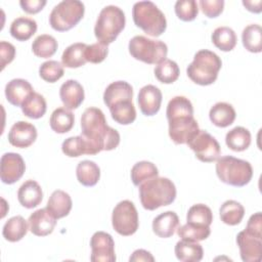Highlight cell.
<instances>
[{
	"mask_svg": "<svg viewBox=\"0 0 262 262\" xmlns=\"http://www.w3.org/2000/svg\"><path fill=\"white\" fill-rule=\"evenodd\" d=\"M221 67V58L215 52L201 49L194 54L193 60L188 64L186 74L195 84L207 86L216 81Z\"/></svg>",
	"mask_w": 262,
	"mask_h": 262,
	"instance_id": "obj_4",
	"label": "cell"
},
{
	"mask_svg": "<svg viewBox=\"0 0 262 262\" xmlns=\"http://www.w3.org/2000/svg\"><path fill=\"white\" fill-rule=\"evenodd\" d=\"M129 261L130 262H154L155 261V258L154 256L150 254V252L146 251V250H143V249H138V250H135L132 255L130 256L129 258Z\"/></svg>",
	"mask_w": 262,
	"mask_h": 262,
	"instance_id": "obj_50",
	"label": "cell"
},
{
	"mask_svg": "<svg viewBox=\"0 0 262 262\" xmlns=\"http://www.w3.org/2000/svg\"><path fill=\"white\" fill-rule=\"evenodd\" d=\"M112 224L114 229L124 236L132 235L137 231L138 213L131 201L124 200L116 205L112 214Z\"/></svg>",
	"mask_w": 262,
	"mask_h": 262,
	"instance_id": "obj_10",
	"label": "cell"
},
{
	"mask_svg": "<svg viewBox=\"0 0 262 262\" xmlns=\"http://www.w3.org/2000/svg\"><path fill=\"white\" fill-rule=\"evenodd\" d=\"M199 4L203 13L210 18L217 17L224 8L223 0H201Z\"/></svg>",
	"mask_w": 262,
	"mask_h": 262,
	"instance_id": "obj_46",
	"label": "cell"
},
{
	"mask_svg": "<svg viewBox=\"0 0 262 262\" xmlns=\"http://www.w3.org/2000/svg\"><path fill=\"white\" fill-rule=\"evenodd\" d=\"M158 175L159 170L157 166L148 161L137 162L131 169V180L136 186H139L142 182L157 177Z\"/></svg>",
	"mask_w": 262,
	"mask_h": 262,
	"instance_id": "obj_38",
	"label": "cell"
},
{
	"mask_svg": "<svg viewBox=\"0 0 262 262\" xmlns=\"http://www.w3.org/2000/svg\"><path fill=\"white\" fill-rule=\"evenodd\" d=\"M236 244L244 262H259L262 259V237L256 236L246 229L236 235Z\"/></svg>",
	"mask_w": 262,
	"mask_h": 262,
	"instance_id": "obj_14",
	"label": "cell"
},
{
	"mask_svg": "<svg viewBox=\"0 0 262 262\" xmlns=\"http://www.w3.org/2000/svg\"><path fill=\"white\" fill-rule=\"evenodd\" d=\"M175 256L182 262H199L203 259L204 250L198 242L180 239L175 245Z\"/></svg>",
	"mask_w": 262,
	"mask_h": 262,
	"instance_id": "obj_24",
	"label": "cell"
},
{
	"mask_svg": "<svg viewBox=\"0 0 262 262\" xmlns=\"http://www.w3.org/2000/svg\"><path fill=\"white\" fill-rule=\"evenodd\" d=\"M139 199L145 210L154 211L172 204L176 199V187L166 177H154L139 185Z\"/></svg>",
	"mask_w": 262,
	"mask_h": 262,
	"instance_id": "obj_3",
	"label": "cell"
},
{
	"mask_svg": "<svg viewBox=\"0 0 262 262\" xmlns=\"http://www.w3.org/2000/svg\"><path fill=\"white\" fill-rule=\"evenodd\" d=\"M81 136L87 143L88 155L115 149L120 143L119 132L106 124L102 111L94 106L86 108L81 117Z\"/></svg>",
	"mask_w": 262,
	"mask_h": 262,
	"instance_id": "obj_1",
	"label": "cell"
},
{
	"mask_svg": "<svg viewBox=\"0 0 262 262\" xmlns=\"http://www.w3.org/2000/svg\"><path fill=\"white\" fill-rule=\"evenodd\" d=\"M162 92L155 85L143 86L138 93V105L144 116L156 115L162 103Z\"/></svg>",
	"mask_w": 262,
	"mask_h": 262,
	"instance_id": "obj_17",
	"label": "cell"
},
{
	"mask_svg": "<svg viewBox=\"0 0 262 262\" xmlns=\"http://www.w3.org/2000/svg\"><path fill=\"white\" fill-rule=\"evenodd\" d=\"M85 6L79 0H63L56 4L50 14L49 24L58 32H66L74 28L83 17Z\"/></svg>",
	"mask_w": 262,
	"mask_h": 262,
	"instance_id": "obj_9",
	"label": "cell"
},
{
	"mask_svg": "<svg viewBox=\"0 0 262 262\" xmlns=\"http://www.w3.org/2000/svg\"><path fill=\"white\" fill-rule=\"evenodd\" d=\"M133 88L126 81L111 83L103 92V101L110 108L112 105L123 100H132Z\"/></svg>",
	"mask_w": 262,
	"mask_h": 262,
	"instance_id": "obj_21",
	"label": "cell"
},
{
	"mask_svg": "<svg viewBox=\"0 0 262 262\" xmlns=\"http://www.w3.org/2000/svg\"><path fill=\"white\" fill-rule=\"evenodd\" d=\"M37 31V23L35 19L26 16H19L13 19L10 25V35L18 41L29 40Z\"/></svg>",
	"mask_w": 262,
	"mask_h": 262,
	"instance_id": "obj_28",
	"label": "cell"
},
{
	"mask_svg": "<svg viewBox=\"0 0 262 262\" xmlns=\"http://www.w3.org/2000/svg\"><path fill=\"white\" fill-rule=\"evenodd\" d=\"M92 262H115V242L113 236L104 231H96L90 239Z\"/></svg>",
	"mask_w": 262,
	"mask_h": 262,
	"instance_id": "obj_12",
	"label": "cell"
},
{
	"mask_svg": "<svg viewBox=\"0 0 262 262\" xmlns=\"http://www.w3.org/2000/svg\"><path fill=\"white\" fill-rule=\"evenodd\" d=\"M63 64L57 60H47L43 62L39 68L40 77L48 83H54L58 81L63 76Z\"/></svg>",
	"mask_w": 262,
	"mask_h": 262,
	"instance_id": "obj_43",
	"label": "cell"
},
{
	"mask_svg": "<svg viewBox=\"0 0 262 262\" xmlns=\"http://www.w3.org/2000/svg\"><path fill=\"white\" fill-rule=\"evenodd\" d=\"M34 91L31 83L25 79H12L5 86V96L9 103L21 106L26 98Z\"/></svg>",
	"mask_w": 262,
	"mask_h": 262,
	"instance_id": "obj_19",
	"label": "cell"
},
{
	"mask_svg": "<svg viewBox=\"0 0 262 262\" xmlns=\"http://www.w3.org/2000/svg\"><path fill=\"white\" fill-rule=\"evenodd\" d=\"M156 78L164 84H172L179 77V67L172 59H164L158 63L154 70Z\"/></svg>",
	"mask_w": 262,
	"mask_h": 262,
	"instance_id": "obj_39",
	"label": "cell"
},
{
	"mask_svg": "<svg viewBox=\"0 0 262 262\" xmlns=\"http://www.w3.org/2000/svg\"><path fill=\"white\" fill-rule=\"evenodd\" d=\"M169 124V136L176 144L187 143L200 130L193 117L191 101L185 96H174L166 110Z\"/></svg>",
	"mask_w": 262,
	"mask_h": 262,
	"instance_id": "obj_2",
	"label": "cell"
},
{
	"mask_svg": "<svg viewBox=\"0 0 262 262\" xmlns=\"http://www.w3.org/2000/svg\"><path fill=\"white\" fill-rule=\"evenodd\" d=\"M132 17L136 27L151 37H159L166 31V16L151 1H138L134 3Z\"/></svg>",
	"mask_w": 262,
	"mask_h": 262,
	"instance_id": "obj_5",
	"label": "cell"
},
{
	"mask_svg": "<svg viewBox=\"0 0 262 262\" xmlns=\"http://www.w3.org/2000/svg\"><path fill=\"white\" fill-rule=\"evenodd\" d=\"M26 171V164L19 154L5 152L0 161V177L3 183L13 184Z\"/></svg>",
	"mask_w": 262,
	"mask_h": 262,
	"instance_id": "obj_13",
	"label": "cell"
},
{
	"mask_svg": "<svg viewBox=\"0 0 262 262\" xmlns=\"http://www.w3.org/2000/svg\"><path fill=\"white\" fill-rule=\"evenodd\" d=\"M87 45L82 42L73 43L68 46L61 55V63L63 67L76 69L84 66L87 61L85 58V49Z\"/></svg>",
	"mask_w": 262,
	"mask_h": 262,
	"instance_id": "obj_29",
	"label": "cell"
},
{
	"mask_svg": "<svg viewBox=\"0 0 262 262\" xmlns=\"http://www.w3.org/2000/svg\"><path fill=\"white\" fill-rule=\"evenodd\" d=\"M242 42L244 47L253 53L262 51V28L257 24L247 26L242 33Z\"/></svg>",
	"mask_w": 262,
	"mask_h": 262,
	"instance_id": "obj_35",
	"label": "cell"
},
{
	"mask_svg": "<svg viewBox=\"0 0 262 262\" xmlns=\"http://www.w3.org/2000/svg\"><path fill=\"white\" fill-rule=\"evenodd\" d=\"M0 57H1V70H3L8 63H10L15 57V47L6 41L0 42Z\"/></svg>",
	"mask_w": 262,
	"mask_h": 262,
	"instance_id": "obj_47",
	"label": "cell"
},
{
	"mask_svg": "<svg viewBox=\"0 0 262 262\" xmlns=\"http://www.w3.org/2000/svg\"><path fill=\"white\" fill-rule=\"evenodd\" d=\"M56 220L57 219H55L46 208L38 209L33 212L28 219L29 229L37 236H46L53 231Z\"/></svg>",
	"mask_w": 262,
	"mask_h": 262,
	"instance_id": "obj_16",
	"label": "cell"
},
{
	"mask_svg": "<svg viewBox=\"0 0 262 262\" xmlns=\"http://www.w3.org/2000/svg\"><path fill=\"white\" fill-rule=\"evenodd\" d=\"M216 174L223 183L241 187L251 181L253 168L248 161L232 156H224L217 160Z\"/></svg>",
	"mask_w": 262,
	"mask_h": 262,
	"instance_id": "obj_7",
	"label": "cell"
},
{
	"mask_svg": "<svg viewBox=\"0 0 262 262\" xmlns=\"http://www.w3.org/2000/svg\"><path fill=\"white\" fill-rule=\"evenodd\" d=\"M235 111L230 103L219 101L215 103L209 112L210 121L217 127L225 128L235 120Z\"/></svg>",
	"mask_w": 262,
	"mask_h": 262,
	"instance_id": "obj_25",
	"label": "cell"
},
{
	"mask_svg": "<svg viewBox=\"0 0 262 262\" xmlns=\"http://www.w3.org/2000/svg\"><path fill=\"white\" fill-rule=\"evenodd\" d=\"M73 206L70 194L63 190H54L48 199L46 209L55 218L60 219L69 215Z\"/></svg>",
	"mask_w": 262,
	"mask_h": 262,
	"instance_id": "obj_23",
	"label": "cell"
},
{
	"mask_svg": "<svg viewBox=\"0 0 262 262\" xmlns=\"http://www.w3.org/2000/svg\"><path fill=\"white\" fill-rule=\"evenodd\" d=\"M132 57L148 64H158L167 57L168 47L161 40L149 39L145 36H134L128 45Z\"/></svg>",
	"mask_w": 262,
	"mask_h": 262,
	"instance_id": "obj_8",
	"label": "cell"
},
{
	"mask_svg": "<svg viewBox=\"0 0 262 262\" xmlns=\"http://www.w3.org/2000/svg\"><path fill=\"white\" fill-rule=\"evenodd\" d=\"M219 214L223 223L233 226L237 225L243 220L245 215V208L241 203L234 200H228L221 205Z\"/></svg>",
	"mask_w": 262,
	"mask_h": 262,
	"instance_id": "obj_32",
	"label": "cell"
},
{
	"mask_svg": "<svg viewBox=\"0 0 262 262\" xmlns=\"http://www.w3.org/2000/svg\"><path fill=\"white\" fill-rule=\"evenodd\" d=\"M74 123H75L74 114L66 107L55 108L52 112L49 120L50 128L54 132L59 134L69 132L73 128Z\"/></svg>",
	"mask_w": 262,
	"mask_h": 262,
	"instance_id": "obj_31",
	"label": "cell"
},
{
	"mask_svg": "<svg viewBox=\"0 0 262 262\" xmlns=\"http://www.w3.org/2000/svg\"><path fill=\"white\" fill-rule=\"evenodd\" d=\"M246 230L256 236L262 237V214H261V212H257L249 218Z\"/></svg>",
	"mask_w": 262,
	"mask_h": 262,
	"instance_id": "obj_48",
	"label": "cell"
},
{
	"mask_svg": "<svg viewBox=\"0 0 262 262\" xmlns=\"http://www.w3.org/2000/svg\"><path fill=\"white\" fill-rule=\"evenodd\" d=\"M78 181L84 186H94L100 178V169L93 161H81L76 168Z\"/></svg>",
	"mask_w": 262,
	"mask_h": 262,
	"instance_id": "obj_27",
	"label": "cell"
},
{
	"mask_svg": "<svg viewBox=\"0 0 262 262\" xmlns=\"http://www.w3.org/2000/svg\"><path fill=\"white\" fill-rule=\"evenodd\" d=\"M29 230V223L27 220L19 215L9 218L3 225L2 235L3 237L10 242L15 243L20 241Z\"/></svg>",
	"mask_w": 262,
	"mask_h": 262,
	"instance_id": "obj_26",
	"label": "cell"
},
{
	"mask_svg": "<svg viewBox=\"0 0 262 262\" xmlns=\"http://www.w3.org/2000/svg\"><path fill=\"white\" fill-rule=\"evenodd\" d=\"M112 118L121 125H129L136 119V111L132 100H123L115 103L110 108Z\"/></svg>",
	"mask_w": 262,
	"mask_h": 262,
	"instance_id": "obj_34",
	"label": "cell"
},
{
	"mask_svg": "<svg viewBox=\"0 0 262 262\" xmlns=\"http://www.w3.org/2000/svg\"><path fill=\"white\" fill-rule=\"evenodd\" d=\"M58 44L56 39L48 34H42L35 38L32 43L33 53L41 58L51 57L57 50Z\"/></svg>",
	"mask_w": 262,
	"mask_h": 262,
	"instance_id": "obj_37",
	"label": "cell"
},
{
	"mask_svg": "<svg viewBox=\"0 0 262 262\" xmlns=\"http://www.w3.org/2000/svg\"><path fill=\"white\" fill-rule=\"evenodd\" d=\"M225 142L231 150H246L251 144V133L247 128L236 126L226 133Z\"/></svg>",
	"mask_w": 262,
	"mask_h": 262,
	"instance_id": "obj_33",
	"label": "cell"
},
{
	"mask_svg": "<svg viewBox=\"0 0 262 262\" xmlns=\"http://www.w3.org/2000/svg\"><path fill=\"white\" fill-rule=\"evenodd\" d=\"M37 138L36 127L26 121L14 123L8 132V141L18 148H26L32 145Z\"/></svg>",
	"mask_w": 262,
	"mask_h": 262,
	"instance_id": "obj_15",
	"label": "cell"
},
{
	"mask_svg": "<svg viewBox=\"0 0 262 262\" xmlns=\"http://www.w3.org/2000/svg\"><path fill=\"white\" fill-rule=\"evenodd\" d=\"M243 5L251 12H255V13H259L261 12L262 8V1L261 0H243Z\"/></svg>",
	"mask_w": 262,
	"mask_h": 262,
	"instance_id": "obj_51",
	"label": "cell"
},
{
	"mask_svg": "<svg viewBox=\"0 0 262 262\" xmlns=\"http://www.w3.org/2000/svg\"><path fill=\"white\" fill-rule=\"evenodd\" d=\"M211 233L210 226H200L186 223L177 229V234L181 239L200 242L209 237Z\"/></svg>",
	"mask_w": 262,
	"mask_h": 262,
	"instance_id": "obj_41",
	"label": "cell"
},
{
	"mask_svg": "<svg viewBox=\"0 0 262 262\" xmlns=\"http://www.w3.org/2000/svg\"><path fill=\"white\" fill-rule=\"evenodd\" d=\"M20 108L26 117L31 119H40L45 115L47 104L43 95L33 91L23 102Z\"/></svg>",
	"mask_w": 262,
	"mask_h": 262,
	"instance_id": "obj_30",
	"label": "cell"
},
{
	"mask_svg": "<svg viewBox=\"0 0 262 262\" xmlns=\"http://www.w3.org/2000/svg\"><path fill=\"white\" fill-rule=\"evenodd\" d=\"M186 221L194 225L210 226L213 221V213L207 205L195 204L188 209Z\"/></svg>",
	"mask_w": 262,
	"mask_h": 262,
	"instance_id": "obj_40",
	"label": "cell"
},
{
	"mask_svg": "<svg viewBox=\"0 0 262 262\" xmlns=\"http://www.w3.org/2000/svg\"><path fill=\"white\" fill-rule=\"evenodd\" d=\"M175 13L183 21L193 20L199 13V7L195 0H178L174 5Z\"/></svg>",
	"mask_w": 262,
	"mask_h": 262,
	"instance_id": "obj_44",
	"label": "cell"
},
{
	"mask_svg": "<svg viewBox=\"0 0 262 262\" xmlns=\"http://www.w3.org/2000/svg\"><path fill=\"white\" fill-rule=\"evenodd\" d=\"M108 49L107 46L104 44H101L99 42L87 45L85 49V58L86 61H89L91 63H99L105 59L107 56Z\"/></svg>",
	"mask_w": 262,
	"mask_h": 262,
	"instance_id": "obj_45",
	"label": "cell"
},
{
	"mask_svg": "<svg viewBox=\"0 0 262 262\" xmlns=\"http://www.w3.org/2000/svg\"><path fill=\"white\" fill-rule=\"evenodd\" d=\"M62 152L70 158H77L82 155H88V147L85 139L79 136L67 138L61 144Z\"/></svg>",
	"mask_w": 262,
	"mask_h": 262,
	"instance_id": "obj_42",
	"label": "cell"
},
{
	"mask_svg": "<svg viewBox=\"0 0 262 262\" xmlns=\"http://www.w3.org/2000/svg\"><path fill=\"white\" fill-rule=\"evenodd\" d=\"M152 231L162 238L170 237L179 226L178 215L173 211H166L152 220Z\"/></svg>",
	"mask_w": 262,
	"mask_h": 262,
	"instance_id": "obj_22",
	"label": "cell"
},
{
	"mask_svg": "<svg viewBox=\"0 0 262 262\" xmlns=\"http://www.w3.org/2000/svg\"><path fill=\"white\" fill-rule=\"evenodd\" d=\"M59 97L66 108H78L85 97L84 88L77 80H67L59 88Z\"/></svg>",
	"mask_w": 262,
	"mask_h": 262,
	"instance_id": "obj_18",
	"label": "cell"
},
{
	"mask_svg": "<svg viewBox=\"0 0 262 262\" xmlns=\"http://www.w3.org/2000/svg\"><path fill=\"white\" fill-rule=\"evenodd\" d=\"M213 44L222 51H231L236 45V34L229 27L216 28L211 36Z\"/></svg>",
	"mask_w": 262,
	"mask_h": 262,
	"instance_id": "obj_36",
	"label": "cell"
},
{
	"mask_svg": "<svg viewBox=\"0 0 262 262\" xmlns=\"http://www.w3.org/2000/svg\"><path fill=\"white\" fill-rule=\"evenodd\" d=\"M186 144L193 150L195 157L204 163L217 161L221 154L219 142L206 130L200 129Z\"/></svg>",
	"mask_w": 262,
	"mask_h": 262,
	"instance_id": "obj_11",
	"label": "cell"
},
{
	"mask_svg": "<svg viewBox=\"0 0 262 262\" xmlns=\"http://www.w3.org/2000/svg\"><path fill=\"white\" fill-rule=\"evenodd\" d=\"M17 200L19 204L27 209L37 207L43 200L41 186L38 182L32 179L25 181L17 190Z\"/></svg>",
	"mask_w": 262,
	"mask_h": 262,
	"instance_id": "obj_20",
	"label": "cell"
},
{
	"mask_svg": "<svg viewBox=\"0 0 262 262\" xmlns=\"http://www.w3.org/2000/svg\"><path fill=\"white\" fill-rule=\"evenodd\" d=\"M19 5L27 13H37L46 5V0H20Z\"/></svg>",
	"mask_w": 262,
	"mask_h": 262,
	"instance_id": "obj_49",
	"label": "cell"
},
{
	"mask_svg": "<svg viewBox=\"0 0 262 262\" xmlns=\"http://www.w3.org/2000/svg\"><path fill=\"white\" fill-rule=\"evenodd\" d=\"M126 24L124 11L116 5L104 6L96 19L94 35L99 43L108 45L113 43L123 31Z\"/></svg>",
	"mask_w": 262,
	"mask_h": 262,
	"instance_id": "obj_6",
	"label": "cell"
}]
</instances>
